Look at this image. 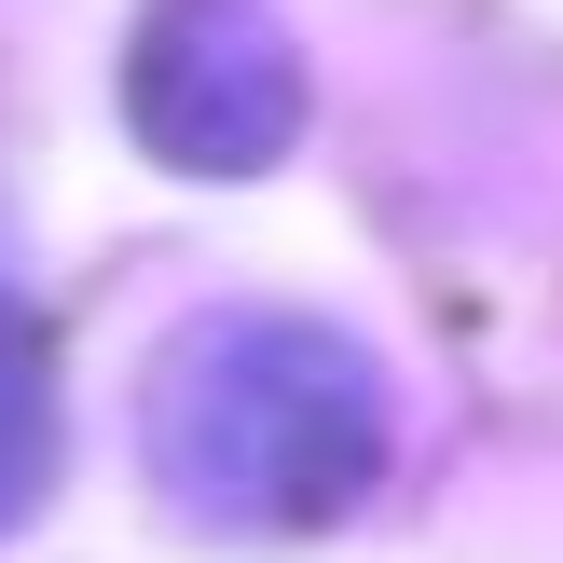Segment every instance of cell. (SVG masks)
<instances>
[{
	"instance_id": "obj_1",
	"label": "cell",
	"mask_w": 563,
	"mask_h": 563,
	"mask_svg": "<svg viewBox=\"0 0 563 563\" xmlns=\"http://www.w3.org/2000/svg\"><path fill=\"white\" fill-rule=\"evenodd\" d=\"M385 454H399L385 357L289 302H220L165 330L137 385V467L192 537H330L357 495H385Z\"/></svg>"
},
{
	"instance_id": "obj_2",
	"label": "cell",
	"mask_w": 563,
	"mask_h": 563,
	"mask_svg": "<svg viewBox=\"0 0 563 563\" xmlns=\"http://www.w3.org/2000/svg\"><path fill=\"white\" fill-rule=\"evenodd\" d=\"M302 110V27L275 0H152L137 14V55H124V124L152 165L179 179H262L289 165Z\"/></svg>"
},
{
	"instance_id": "obj_3",
	"label": "cell",
	"mask_w": 563,
	"mask_h": 563,
	"mask_svg": "<svg viewBox=\"0 0 563 563\" xmlns=\"http://www.w3.org/2000/svg\"><path fill=\"white\" fill-rule=\"evenodd\" d=\"M55 467H69V412H55V357H42V330H27V302L0 289V537H27V522H42Z\"/></svg>"
}]
</instances>
